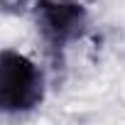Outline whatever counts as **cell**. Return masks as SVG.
Listing matches in <instances>:
<instances>
[{
	"label": "cell",
	"instance_id": "1",
	"mask_svg": "<svg viewBox=\"0 0 125 125\" xmlns=\"http://www.w3.org/2000/svg\"><path fill=\"white\" fill-rule=\"evenodd\" d=\"M42 101V71L17 52H3L0 61V105L5 113L30 110Z\"/></svg>",
	"mask_w": 125,
	"mask_h": 125
},
{
	"label": "cell",
	"instance_id": "2",
	"mask_svg": "<svg viewBox=\"0 0 125 125\" xmlns=\"http://www.w3.org/2000/svg\"><path fill=\"white\" fill-rule=\"evenodd\" d=\"M37 22L52 47H64L81 32L83 8L64 0H42L37 5Z\"/></svg>",
	"mask_w": 125,
	"mask_h": 125
}]
</instances>
